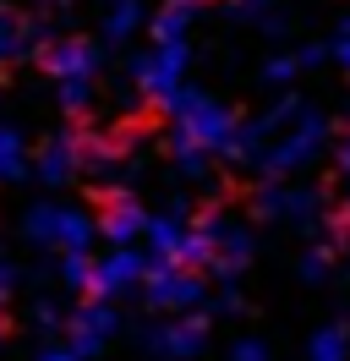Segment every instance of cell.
I'll return each mask as SVG.
<instances>
[{"mask_svg": "<svg viewBox=\"0 0 350 361\" xmlns=\"http://www.w3.org/2000/svg\"><path fill=\"white\" fill-rule=\"evenodd\" d=\"M44 361H66V356H44Z\"/></svg>", "mask_w": 350, "mask_h": 361, "instance_id": "3957f363", "label": "cell"}, {"mask_svg": "<svg viewBox=\"0 0 350 361\" xmlns=\"http://www.w3.org/2000/svg\"><path fill=\"white\" fill-rule=\"evenodd\" d=\"M131 274H137V263H131V257H115V263H109V269L99 274V279H104V285H126Z\"/></svg>", "mask_w": 350, "mask_h": 361, "instance_id": "7a4b0ae2", "label": "cell"}, {"mask_svg": "<svg viewBox=\"0 0 350 361\" xmlns=\"http://www.w3.org/2000/svg\"><path fill=\"white\" fill-rule=\"evenodd\" d=\"M312 356H318V361H339V356H345V334H339V329H328V334H318V345H312Z\"/></svg>", "mask_w": 350, "mask_h": 361, "instance_id": "6da1fadb", "label": "cell"}]
</instances>
